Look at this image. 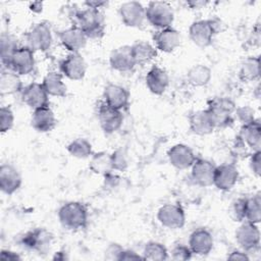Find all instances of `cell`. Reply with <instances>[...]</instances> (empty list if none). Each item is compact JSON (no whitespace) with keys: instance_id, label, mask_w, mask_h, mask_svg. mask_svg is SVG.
<instances>
[{"instance_id":"obj_38","label":"cell","mask_w":261,"mask_h":261,"mask_svg":"<svg viewBox=\"0 0 261 261\" xmlns=\"http://www.w3.org/2000/svg\"><path fill=\"white\" fill-rule=\"evenodd\" d=\"M111 157V166L112 170L117 171H124L127 168V156L123 149L118 148L116 149L112 154H110Z\"/></svg>"},{"instance_id":"obj_12","label":"cell","mask_w":261,"mask_h":261,"mask_svg":"<svg viewBox=\"0 0 261 261\" xmlns=\"http://www.w3.org/2000/svg\"><path fill=\"white\" fill-rule=\"evenodd\" d=\"M21 101L33 110L49 106V95L45 91L42 83H31L23 87L20 92Z\"/></svg>"},{"instance_id":"obj_39","label":"cell","mask_w":261,"mask_h":261,"mask_svg":"<svg viewBox=\"0 0 261 261\" xmlns=\"http://www.w3.org/2000/svg\"><path fill=\"white\" fill-rule=\"evenodd\" d=\"M14 124V114L9 106H2L0 108V130L6 133L12 128Z\"/></svg>"},{"instance_id":"obj_21","label":"cell","mask_w":261,"mask_h":261,"mask_svg":"<svg viewBox=\"0 0 261 261\" xmlns=\"http://www.w3.org/2000/svg\"><path fill=\"white\" fill-rule=\"evenodd\" d=\"M103 98L104 103L118 110L125 109L129 103V93L127 90L122 86L111 83L104 88Z\"/></svg>"},{"instance_id":"obj_29","label":"cell","mask_w":261,"mask_h":261,"mask_svg":"<svg viewBox=\"0 0 261 261\" xmlns=\"http://www.w3.org/2000/svg\"><path fill=\"white\" fill-rule=\"evenodd\" d=\"M130 50L136 64H146L157 55L155 47L146 41H137L130 46Z\"/></svg>"},{"instance_id":"obj_37","label":"cell","mask_w":261,"mask_h":261,"mask_svg":"<svg viewBox=\"0 0 261 261\" xmlns=\"http://www.w3.org/2000/svg\"><path fill=\"white\" fill-rule=\"evenodd\" d=\"M260 74V58L249 57L247 58L240 69V77L243 81L251 82L259 77Z\"/></svg>"},{"instance_id":"obj_41","label":"cell","mask_w":261,"mask_h":261,"mask_svg":"<svg viewBox=\"0 0 261 261\" xmlns=\"http://www.w3.org/2000/svg\"><path fill=\"white\" fill-rule=\"evenodd\" d=\"M192 251L189 248V246H185L182 244H178L174 246L170 252V257L173 260L176 261H184V260H189L192 258Z\"/></svg>"},{"instance_id":"obj_47","label":"cell","mask_w":261,"mask_h":261,"mask_svg":"<svg viewBox=\"0 0 261 261\" xmlns=\"http://www.w3.org/2000/svg\"><path fill=\"white\" fill-rule=\"evenodd\" d=\"M227 259L229 260H242V261H247L249 260V256H248V253H246L245 251H239V250H234L232 251L228 256H227Z\"/></svg>"},{"instance_id":"obj_33","label":"cell","mask_w":261,"mask_h":261,"mask_svg":"<svg viewBox=\"0 0 261 261\" xmlns=\"http://www.w3.org/2000/svg\"><path fill=\"white\" fill-rule=\"evenodd\" d=\"M17 40L10 34L3 33L0 37V57L2 65L6 68L15 51L18 49Z\"/></svg>"},{"instance_id":"obj_16","label":"cell","mask_w":261,"mask_h":261,"mask_svg":"<svg viewBox=\"0 0 261 261\" xmlns=\"http://www.w3.org/2000/svg\"><path fill=\"white\" fill-rule=\"evenodd\" d=\"M167 157L170 164L177 169L191 168L197 159L194 151L185 144L173 145L167 152Z\"/></svg>"},{"instance_id":"obj_17","label":"cell","mask_w":261,"mask_h":261,"mask_svg":"<svg viewBox=\"0 0 261 261\" xmlns=\"http://www.w3.org/2000/svg\"><path fill=\"white\" fill-rule=\"evenodd\" d=\"M213 237L211 232L204 228L199 227L195 229L189 239V248L193 254L198 256H206L213 249Z\"/></svg>"},{"instance_id":"obj_28","label":"cell","mask_w":261,"mask_h":261,"mask_svg":"<svg viewBox=\"0 0 261 261\" xmlns=\"http://www.w3.org/2000/svg\"><path fill=\"white\" fill-rule=\"evenodd\" d=\"M23 89L19 75L12 71L11 69L6 68V70H2L0 74V94L11 95L15 93H20Z\"/></svg>"},{"instance_id":"obj_27","label":"cell","mask_w":261,"mask_h":261,"mask_svg":"<svg viewBox=\"0 0 261 261\" xmlns=\"http://www.w3.org/2000/svg\"><path fill=\"white\" fill-rule=\"evenodd\" d=\"M240 137L243 142L254 151L260 150L261 146V126L260 121L255 119L253 122L242 125Z\"/></svg>"},{"instance_id":"obj_35","label":"cell","mask_w":261,"mask_h":261,"mask_svg":"<svg viewBox=\"0 0 261 261\" xmlns=\"http://www.w3.org/2000/svg\"><path fill=\"white\" fill-rule=\"evenodd\" d=\"M143 258L144 260H154L161 261L166 260L168 258V251L166 247L156 241L148 242L143 249Z\"/></svg>"},{"instance_id":"obj_2","label":"cell","mask_w":261,"mask_h":261,"mask_svg":"<svg viewBox=\"0 0 261 261\" xmlns=\"http://www.w3.org/2000/svg\"><path fill=\"white\" fill-rule=\"evenodd\" d=\"M58 219L62 226L67 229L85 228L88 223L87 207L77 201L66 202L58 210Z\"/></svg>"},{"instance_id":"obj_11","label":"cell","mask_w":261,"mask_h":261,"mask_svg":"<svg viewBox=\"0 0 261 261\" xmlns=\"http://www.w3.org/2000/svg\"><path fill=\"white\" fill-rule=\"evenodd\" d=\"M98 120L105 134H113L120 128L123 122L121 110L112 108L106 103H101L98 107Z\"/></svg>"},{"instance_id":"obj_26","label":"cell","mask_w":261,"mask_h":261,"mask_svg":"<svg viewBox=\"0 0 261 261\" xmlns=\"http://www.w3.org/2000/svg\"><path fill=\"white\" fill-rule=\"evenodd\" d=\"M189 126L192 133L199 136L209 135L215 129L206 109L193 112L189 116Z\"/></svg>"},{"instance_id":"obj_40","label":"cell","mask_w":261,"mask_h":261,"mask_svg":"<svg viewBox=\"0 0 261 261\" xmlns=\"http://www.w3.org/2000/svg\"><path fill=\"white\" fill-rule=\"evenodd\" d=\"M245 210H246V198H239L231 203L230 215L236 221L245 220Z\"/></svg>"},{"instance_id":"obj_42","label":"cell","mask_w":261,"mask_h":261,"mask_svg":"<svg viewBox=\"0 0 261 261\" xmlns=\"http://www.w3.org/2000/svg\"><path fill=\"white\" fill-rule=\"evenodd\" d=\"M237 117L242 122V125L249 124L255 120L254 110L249 106H242L236 109Z\"/></svg>"},{"instance_id":"obj_44","label":"cell","mask_w":261,"mask_h":261,"mask_svg":"<svg viewBox=\"0 0 261 261\" xmlns=\"http://www.w3.org/2000/svg\"><path fill=\"white\" fill-rule=\"evenodd\" d=\"M121 251H122V248L119 245L112 244L107 248L105 252V258L111 259V260H118Z\"/></svg>"},{"instance_id":"obj_20","label":"cell","mask_w":261,"mask_h":261,"mask_svg":"<svg viewBox=\"0 0 261 261\" xmlns=\"http://www.w3.org/2000/svg\"><path fill=\"white\" fill-rule=\"evenodd\" d=\"M59 40L62 46L70 53H80L85 48L88 37L76 25H72L59 33Z\"/></svg>"},{"instance_id":"obj_50","label":"cell","mask_w":261,"mask_h":261,"mask_svg":"<svg viewBox=\"0 0 261 261\" xmlns=\"http://www.w3.org/2000/svg\"><path fill=\"white\" fill-rule=\"evenodd\" d=\"M53 259H54V260H65V259H67V257H66V255H65V252L59 251V252H56V253H55Z\"/></svg>"},{"instance_id":"obj_45","label":"cell","mask_w":261,"mask_h":261,"mask_svg":"<svg viewBox=\"0 0 261 261\" xmlns=\"http://www.w3.org/2000/svg\"><path fill=\"white\" fill-rule=\"evenodd\" d=\"M139 259H144V258H143V256L139 255L138 253H136L133 250L122 249L118 260H139Z\"/></svg>"},{"instance_id":"obj_19","label":"cell","mask_w":261,"mask_h":261,"mask_svg":"<svg viewBox=\"0 0 261 261\" xmlns=\"http://www.w3.org/2000/svg\"><path fill=\"white\" fill-rule=\"evenodd\" d=\"M216 165L210 160L197 158L191 166L192 179L201 187H209L213 185V174Z\"/></svg>"},{"instance_id":"obj_18","label":"cell","mask_w":261,"mask_h":261,"mask_svg":"<svg viewBox=\"0 0 261 261\" xmlns=\"http://www.w3.org/2000/svg\"><path fill=\"white\" fill-rule=\"evenodd\" d=\"M109 64L112 69L119 72H129L137 65L130 50V46L123 45L113 49L109 55Z\"/></svg>"},{"instance_id":"obj_32","label":"cell","mask_w":261,"mask_h":261,"mask_svg":"<svg viewBox=\"0 0 261 261\" xmlns=\"http://www.w3.org/2000/svg\"><path fill=\"white\" fill-rule=\"evenodd\" d=\"M89 167L96 174L106 175L110 173L112 171L110 154L104 151L92 154Z\"/></svg>"},{"instance_id":"obj_24","label":"cell","mask_w":261,"mask_h":261,"mask_svg":"<svg viewBox=\"0 0 261 261\" xmlns=\"http://www.w3.org/2000/svg\"><path fill=\"white\" fill-rule=\"evenodd\" d=\"M145 82L151 93L155 95H162L169 85V76L165 69L154 65L147 72Z\"/></svg>"},{"instance_id":"obj_1","label":"cell","mask_w":261,"mask_h":261,"mask_svg":"<svg viewBox=\"0 0 261 261\" xmlns=\"http://www.w3.org/2000/svg\"><path fill=\"white\" fill-rule=\"evenodd\" d=\"M75 24L80 28L88 39H98L104 35L105 19L99 9L85 8L74 14Z\"/></svg>"},{"instance_id":"obj_4","label":"cell","mask_w":261,"mask_h":261,"mask_svg":"<svg viewBox=\"0 0 261 261\" xmlns=\"http://www.w3.org/2000/svg\"><path fill=\"white\" fill-rule=\"evenodd\" d=\"M220 22L217 19H199L189 28V36L198 47H208L218 33Z\"/></svg>"},{"instance_id":"obj_25","label":"cell","mask_w":261,"mask_h":261,"mask_svg":"<svg viewBox=\"0 0 261 261\" xmlns=\"http://www.w3.org/2000/svg\"><path fill=\"white\" fill-rule=\"evenodd\" d=\"M31 123L37 132L47 133L55 127L56 118L51 108L49 106H45L33 111Z\"/></svg>"},{"instance_id":"obj_34","label":"cell","mask_w":261,"mask_h":261,"mask_svg":"<svg viewBox=\"0 0 261 261\" xmlns=\"http://www.w3.org/2000/svg\"><path fill=\"white\" fill-rule=\"evenodd\" d=\"M261 219V197L257 193L251 197L246 198L245 220L251 223L258 224Z\"/></svg>"},{"instance_id":"obj_22","label":"cell","mask_w":261,"mask_h":261,"mask_svg":"<svg viewBox=\"0 0 261 261\" xmlns=\"http://www.w3.org/2000/svg\"><path fill=\"white\" fill-rule=\"evenodd\" d=\"M153 40L158 50L165 53H170L180 45L181 37L177 30L169 27L159 30L154 35Z\"/></svg>"},{"instance_id":"obj_31","label":"cell","mask_w":261,"mask_h":261,"mask_svg":"<svg viewBox=\"0 0 261 261\" xmlns=\"http://www.w3.org/2000/svg\"><path fill=\"white\" fill-rule=\"evenodd\" d=\"M212 76L211 69L204 64L193 65L187 73V79L193 87H204L209 84Z\"/></svg>"},{"instance_id":"obj_9","label":"cell","mask_w":261,"mask_h":261,"mask_svg":"<svg viewBox=\"0 0 261 261\" xmlns=\"http://www.w3.org/2000/svg\"><path fill=\"white\" fill-rule=\"evenodd\" d=\"M236 240L241 249L246 253L259 249L260 231L257 224L248 221L244 222L236 231Z\"/></svg>"},{"instance_id":"obj_5","label":"cell","mask_w":261,"mask_h":261,"mask_svg":"<svg viewBox=\"0 0 261 261\" xmlns=\"http://www.w3.org/2000/svg\"><path fill=\"white\" fill-rule=\"evenodd\" d=\"M145 14L148 22L159 30L171 27L174 19L172 7L165 1L149 2L145 8Z\"/></svg>"},{"instance_id":"obj_8","label":"cell","mask_w":261,"mask_h":261,"mask_svg":"<svg viewBox=\"0 0 261 261\" xmlns=\"http://www.w3.org/2000/svg\"><path fill=\"white\" fill-rule=\"evenodd\" d=\"M158 221L169 229L181 228L186 222V213L181 206L177 204H165L157 212Z\"/></svg>"},{"instance_id":"obj_10","label":"cell","mask_w":261,"mask_h":261,"mask_svg":"<svg viewBox=\"0 0 261 261\" xmlns=\"http://www.w3.org/2000/svg\"><path fill=\"white\" fill-rule=\"evenodd\" d=\"M35 64L34 51L28 46H22L19 47L12 55L7 68L11 69L18 75H25L34 70Z\"/></svg>"},{"instance_id":"obj_48","label":"cell","mask_w":261,"mask_h":261,"mask_svg":"<svg viewBox=\"0 0 261 261\" xmlns=\"http://www.w3.org/2000/svg\"><path fill=\"white\" fill-rule=\"evenodd\" d=\"M88 8H93V9H99L102 8L103 6L107 5L106 1H87L85 3Z\"/></svg>"},{"instance_id":"obj_7","label":"cell","mask_w":261,"mask_h":261,"mask_svg":"<svg viewBox=\"0 0 261 261\" xmlns=\"http://www.w3.org/2000/svg\"><path fill=\"white\" fill-rule=\"evenodd\" d=\"M52 242V233L43 227L31 229L20 238V244L25 249L37 252L38 254H45L50 249Z\"/></svg>"},{"instance_id":"obj_15","label":"cell","mask_w":261,"mask_h":261,"mask_svg":"<svg viewBox=\"0 0 261 261\" xmlns=\"http://www.w3.org/2000/svg\"><path fill=\"white\" fill-rule=\"evenodd\" d=\"M60 70L67 79L72 81L82 80L87 70V64L80 53H69L60 62Z\"/></svg>"},{"instance_id":"obj_13","label":"cell","mask_w":261,"mask_h":261,"mask_svg":"<svg viewBox=\"0 0 261 261\" xmlns=\"http://www.w3.org/2000/svg\"><path fill=\"white\" fill-rule=\"evenodd\" d=\"M119 16L126 27L141 28L146 19L145 7L138 1L124 2L119 7Z\"/></svg>"},{"instance_id":"obj_43","label":"cell","mask_w":261,"mask_h":261,"mask_svg":"<svg viewBox=\"0 0 261 261\" xmlns=\"http://www.w3.org/2000/svg\"><path fill=\"white\" fill-rule=\"evenodd\" d=\"M250 167L252 172L259 176L261 173V152L260 150L254 151L250 157Z\"/></svg>"},{"instance_id":"obj_23","label":"cell","mask_w":261,"mask_h":261,"mask_svg":"<svg viewBox=\"0 0 261 261\" xmlns=\"http://www.w3.org/2000/svg\"><path fill=\"white\" fill-rule=\"evenodd\" d=\"M22 179L18 170L11 164L0 166V189L6 195L14 194L21 186Z\"/></svg>"},{"instance_id":"obj_3","label":"cell","mask_w":261,"mask_h":261,"mask_svg":"<svg viewBox=\"0 0 261 261\" xmlns=\"http://www.w3.org/2000/svg\"><path fill=\"white\" fill-rule=\"evenodd\" d=\"M214 128H223L232 124L234 103L226 97H217L208 102L206 109Z\"/></svg>"},{"instance_id":"obj_14","label":"cell","mask_w":261,"mask_h":261,"mask_svg":"<svg viewBox=\"0 0 261 261\" xmlns=\"http://www.w3.org/2000/svg\"><path fill=\"white\" fill-rule=\"evenodd\" d=\"M239 170L231 163H224L215 167L213 174V186L220 191H228L237 184Z\"/></svg>"},{"instance_id":"obj_46","label":"cell","mask_w":261,"mask_h":261,"mask_svg":"<svg viewBox=\"0 0 261 261\" xmlns=\"http://www.w3.org/2000/svg\"><path fill=\"white\" fill-rule=\"evenodd\" d=\"M0 259L3 261H18L21 259V257L10 250H2L0 254Z\"/></svg>"},{"instance_id":"obj_6","label":"cell","mask_w":261,"mask_h":261,"mask_svg":"<svg viewBox=\"0 0 261 261\" xmlns=\"http://www.w3.org/2000/svg\"><path fill=\"white\" fill-rule=\"evenodd\" d=\"M27 45L30 49L35 51L46 52L50 49L53 41L50 25L45 22H39L32 27L25 35Z\"/></svg>"},{"instance_id":"obj_36","label":"cell","mask_w":261,"mask_h":261,"mask_svg":"<svg viewBox=\"0 0 261 261\" xmlns=\"http://www.w3.org/2000/svg\"><path fill=\"white\" fill-rule=\"evenodd\" d=\"M67 151L72 157L79 159L88 158L93 154L92 144L84 138H76L71 141L67 146Z\"/></svg>"},{"instance_id":"obj_30","label":"cell","mask_w":261,"mask_h":261,"mask_svg":"<svg viewBox=\"0 0 261 261\" xmlns=\"http://www.w3.org/2000/svg\"><path fill=\"white\" fill-rule=\"evenodd\" d=\"M42 85L49 96L64 97L66 95V85L62 81V75L57 72H48L42 82Z\"/></svg>"},{"instance_id":"obj_49","label":"cell","mask_w":261,"mask_h":261,"mask_svg":"<svg viewBox=\"0 0 261 261\" xmlns=\"http://www.w3.org/2000/svg\"><path fill=\"white\" fill-rule=\"evenodd\" d=\"M187 4L189 6H191L192 8H201L202 6H204L206 4V2L204 1H195V0H192V1H188Z\"/></svg>"}]
</instances>
